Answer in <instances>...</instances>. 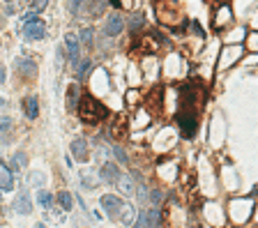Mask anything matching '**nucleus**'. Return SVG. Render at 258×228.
Returning <instances> with one entry per match:
<instances>
[{"label": "nucleus", "mask_w": 258, "mask_h": 228, "mask_svg": "<svg viewBox=\"0 0 258 228\" xmlns=\"http://www.w3.org/2000/svg\"><path fill=\"white\" fill-rule=\"evenodd\" d=\"M14 69H16V74L26 76V79H35L37 76V65L33 60H28V58H16L14 60Z\"/></svg>", "instance_id": "nucleus-7"}, {"label": "nucleus", "mask_w": 258, "mask_h": 228, "mask_svg": "<svg viewBox=\"0 0 258 228\" xmlns=\"http://www.w3.org/2000/svg\"><path fill=\"white\" fill-rule=\"evenodd\" d=\"M231 19H233L231 9H228L226 5H221L217 9V14H214V28H224L226 23H231Z\"/></svg>", "instance_id": "nucleus-14"}, {"label": "nucleus", "mask_w": 258, "mask_h": 228, "mask_svg": "<svg viewBox=\"0 0 258 228\" xmlns=\"http://www.w3.org/2000/svg\"><path fill=\"white\" fill-rule=\"evenodd\" d=\"M49 5V0H33V12H44Z\"/></svg>", "instance_id": "nucleus-29"}, {"label": "nucleus", "mask_w": 258, "mask_h": 228, "mask_svg": "<svg viewBox=\"0 0 258 228\" xmlns=\"http://www.w3.org/2000/svg\"><path fill=\"white\" fill-rule=\"evenodd\" d=\"M102 178H104V182H115L120 178V171L115 164H104L102 166Z\"/></svg>", "instance_id": "nucleus-16"}, {"label": "nucleus", "mask_w": 258, "mask_h": 228, "mask_svg": "<svg viewBox=\"0 0 258 228\" xmlns=\"http://www.w3.org/2000/svg\"><path fill=\"white\" fill-rule=\"evenodd\" d=\"M81 42L86 44L88 48H93V44H95V33H93V28H83L81 30Z\"/></svg>", "instance_id": "nucleus-21"}, {"label": "nucleus", "mask_w": 258, "mask_h": 228, "mask_svg": "<svg viewBox=\"0 0 258 228\" xmlns=\"http://www.w3.org/2000/svg\"><path fill=\"white\" fill-rule=\"evenodd\" d=\"M76 94H79V88L72 86L69 88V92H67V108H69V111L76 106Z\"/></svg>", "instance_id": "nucleus-23"}, {"label": "nucleus", "mask_w": 258, "mask_h": 228, "mask_svg": "<svg viewBox=\"0 0 258 228\" xmlns=\"http://www.w3.org/2000/svg\"><path fill=\"white\" fill-rule=\"evenodd\" d=\"M252 208V201H247V198H242V203L240 201H233L231 203V215H233V219L238 224H242V222H247L249 217L247 215H240V212H245V210H249Z\"/></svg>", "instance_id": "nucleus-8"}, {"label": "nucleus", "mask_w": 258, "mask_h": 228, "mask_svg": "<svg viewBox=\"0 0 258 228\" xmlns=\"http://www.w3.org/2000/svg\"><path fill=\"white\" fill-rule=\"evenodd\" d=\"M143 23H146V14L143 12H134L132 16H129V30H141Z\"/></svg>", "instance_id": "nucleus-19"}, {"label": "nucleus", "mask_w": 258, "mask_h": 228, "mask_svg": "<svg viewBox=\"0 0 258 228\" xmlns=\"http://www.w3.org/2000/svg\"><path fill=\"white\" fill-rule=\"evenodd\" d=\"M120 212H122V217H120V219H122V224H125V226H132L134 219H136V212H134L132 205H122V210H120Z\"/></svg>", "instance_id": "nucleus-20"}, {"label": "nucleus", "mask_w": 258, "mask_h": 228, "mask_svg": "<svg viewBox=\"0 0 258 228\" xmlns=\"http://www.w3.org/2000/svg\"><path fill=\"white\" fill-rule=\"evenodd\" d=\"M127 125H129V122L125 120V115H118L115 122L111 125V136H115V138H125L127 136Z\"/></svg>", "instance_id": "nucleus-13"}, {"label": "nucleus", "mask_w": 258, "mask_h": 228, "mask_svg": "<svg viewBox=\"0 0 258 228\" xmlns=\"http://www.w3.org/2000/svg\"><path fill=\"white\" fill-rule=\"evenodd\" d=\"M2 81H5V67L0 65V83H2Z\"/></svg>", "instance_id": "nucleus-34"}, {"label": "nucleus", "mask_w": 258, "mask_h": 228, "mask_svg": "<svg viewBox=\"0 0 258 228\" xmlns=\"http://www.w3.org/2000/svg\"><path fill=\"white\" fill-rule=\"evenodd\" d=\"M155 228H159V226H155Z\"/></svg>", "instance_id": "nucleus-36"}, {"label": "nucleus", "mask_w": 258, "mask_h": 228, "mask_svg": "<svg viewBox=\"0 0 258 228\" xmlns=\"http://www.w3.org/2000/svg\"><path fill=\"white\" fill-rule=\"evenodd\" d=\"M14 166H16V168L26 166V154H23V152H16V154H14Z\"/></svg>", "instance_id": "nucleus-30"}, {"label": "nucleus", "mask_w": 258, "mask_h": 228, "mask_svg": "<svg viewBox=\"0 0 258 228\" xmlns=\"http://www.w3.org/2000/svg\"><path fill=\"white\" fill-rule=\"evenodd\" d=\"M58 201H60V205H62V210H72L74 201H72V194H69V191H60Z\"/></svg>", "instance_id": "nucleus-22"}, {"label": "nucleus", "mask_w": 258, "mask_h": 228, "mask_svg": "<svg viewBox=\"0 0 258 228\" xmlns=\"http://www.w3.org/2000/svg\"><path fill=\"white\" fill-rule=\"evenodd\" d=\"M30 184H33V187H42V184H44L42 173H30Z\"/></svg>", "instance_id": "nucleus-28"}, {"label": "nucleus", "mask_w": 258, "mask_h": 228, "mask_svg": "<svg viewBox=\"0 0 258 228\" xmlns=\"http://www.w3.org/2000/svg\"><path fill=\"white\" fill-rule=\"evenodd\" d=\"M2 104H7V101H5V99H2V97H0V106H2Z\"/></svg>", "instance_id": "nucleus-35"}, {"label": "nucleus", "mask_w": 258, "mask_h": 228, "mask_svg": "<svg viewBox=\"0 0 258 228\" xmlns=\"http://www.w3.org/2000/svg\"><path fill=\"white\" fill-rule=\"evenodd\" d=\"M235 60V51H231V48H226L224 51V60H221V67H226L228 62H233Z\"/></svg>", "instance_id": "nucleus-26"}, {"label": "nucleus", "mask_w": 258, "mask_h": 228, "mask_svg": "<svg viewBox=\"0 0 258 228\" xmlns=\"http://www.w3.org/2000/svg\"><path fill=\"white\" fill-rule=\"evenodd\" d=\"M141 46L146 48V51H150V53H155V51H157V48H159L153 35H150V37H143V42H141Z\"/></svg>", "instance_id": "nucleus-24"}, {"label": "nucleus", "mask_w": 258, "mask_h": 228, "mask_svg": "<svg viewBox=\"0 0 258 228\" xmlns=\"http://www.w3.org/2000/svg\"><path fill=\"white\" fill-rule=\"evenodd\" d=\"M106 7V0H69L67 9L72 14H88V16H100Z\"/></svg>", "instance_id": "nucleus-4"}, {"label": "nucleus", "mask_w": 258, "mask_h": 228, "mask_svg": "<svg viewBox=\"0 0 258 228\" xmlns=\"http://www.w3.org/2000/svg\"><path fill=\"white\" fill-rule=\"evenodd\" d=\"M178 127L182 132V136L192 138L196 132H199V108H189V106H180L178 113Z\"/></svg>", "instance_id": "nucleus-3"}, {"label": "nucleus", "mask_w": 258, "mask_h": 228, "mask_svg": "<svg viewBox=\"0 0 258 228\" xmlns=\"http://www.w3.org/2000/svg\"><path fill=\"white\" fill-rule=\"evenodd\" d=\"M65 44H67V53H69V60L72 65L79 62V40L74 35H65Z\"/></svg>", "instance_id": "nucleus-11"}, {"label": "nucleus", "mask_w": 258, "mask_h": 228, "mask_svg": "<svg viewBox=\"0 0 258 228\" xmlns=\"http://www.w3.org/2000/svg\"><path fill=\"white\" fill-rule=\"evenodd\" d=\"M79 115H81V120L88 122V125H97V122H102L106 118V108L104 104H100V101L95 99L93 94H88L79 104Z\"/></svg>", "instance_id": "nucleus-2"}, {"label": "nucleus", "mask_w": 258, "mask_h": 228, "mask_svg": "<svg viewBox=\"0 0 258 228\" xmlns=\"http://www.w3.org/2000/svg\"><path fill=\"white\" fill-rule=\"evenodd\" d=\"M113 152H115V157L120 159V164H127V161H129V159H127V152L122 148H113Z\"/></svg>", "instance_id": "nucleus-31"}, {"label": "nucleus", "mask_w": 258, "mask_h": 228, "mask_svg": "<svg viewBox=\"0 0 258 228\" xmlns=\"http://www.w3.org/2000/svg\"><path fill=\"white\" fill-rule=\"evenodd\" d=\"M44 35H47V26H44V21H28L26 26H23V37L30 42L35 40H44Z\"/></svg>", "instance_id": "nucleus-5"}, {"label": "nucleus", "mask_w": 258, "mask_h": 228, "mask_svg": "<svg viewBox=\"0 0 258 228\" xmlns=\"http://www.w3.org/2000/svg\"><path fill=\"white\" fill-rule=\"evenodd\" d=\"M90 67H93V65H90V62H83V65H81V67H79V79H83V76H86L88 74V72H90Z\"/></svg>", "instance_id": "nucleus-32"}, {"label": "nucleus", "mask_w": 258, "mask_h": 228, "mask_svg": "<svg viewBox=\"0 0 258 228\" xmlns=\"http://www.w3.org/2000/svg\"><path fill=\"white\" fill-rule=\"evenodd\" d=\"M14 189V180H12V173L5 164H0V191H12Z\"/></svg>", "instance_id": "nucleus-12"}, {"label": "nucleus", "mask_w": 258, "mask_h": 228, "mask_svg": "<svg viewBox=\"0 0 258 228\" xmlns=\"http://www.w3.org/2000/svg\"><path fill=\"white\" fill-rule=\"evenodd\" d=\"M23 111H26V115L30 120H35L37 113H40V101H37V97H28V99L23 101Z\"/></svg>", "instance_id": "nucleus-15"}, {"label": "nucleus", "mask_w": 258, "mask_h": 228, "mask_svg": "<svg viewBox=\"0 0 258 228\" xmlns=\"http://www.w3.org/2000/svg\"><path fill=\"white\" fill-rule=\"evenodd\" d=\"M37 201H40V205H44V208H51L53 196L49 194V191H40V194H37Z\"/></svg>", "instance_id": "nucleus-25"}, {"label": "nucleus", "mask_w": 258, "mask_h": 228, "mask_svg": "<svg viewBox=\"0 0 258 228\" xmlns=\"http://www.w3.org/2000/svg\"><path fill=\"white\" fill-rule=\"evenodd\" d=\"M247 46L252 48V51H258V33H252V35H249V40H247Z\"/></svg>", "instance_id": "nucleus-27"}, {"label": "nucleus", "mask_w": 258, "mask_h": 228, "mask_svg": "<svg viewBox=\"0 0 258 228\" xmlns=\"http://www.w3.org/2000/svg\"><path fill=\"white\" fill-rule=\"evenodd\" d=\"M115 182H118V189H120V191H122L125 196H132V194H134V180L129 178V175H120Z\"/></svg>", "instance_id": "nucleus-17"}, {"label": "nucleus", "mask_w": 258, "mask_h": 228, "mask_svg": "<svg viewBox=\"0 0 258 228\" xmlns=\"http://www.w3.org/2000/svg\"><path fill=\"white\" fill-rule=\"evenodd\" d=\"M14 208L19 210L21 215H30L33 205H30V201H28V196H26V194H21L19 198H16V203H14Z\"/></svg>", "instance_id": "nucleus-18"}, {"label": "nucleus", "mask_w": 258, "mask_h": 228, "mask_svg": "<svg viewBox=\"0 0 258 228\" xmlns=\"http://www.w3.org/2000/svg\"><path fill=\"white\" fill-rule=\"evenodd\" d=\"M83 184L90 189V187H95V184H97V180H90V175H83Z\"/></svg>", "instance_id": "nucleus-33"}, {"label": "nucleus", "mask_w": 258, "mask_h": 228, "mask_svg": "<svg viewBox=\"0 0 258 228\" xmlns=\"http://www.w3.org/2000/svg\"><path fill=\"white\" fill-rule=\"evenodd\" d=\"M155 12H157L159 23H164L166 28H182L187 23L185 12H182L178 0H157L155 2Z\"/></svg>", "instance_id": "nucleus-1"}, {"label": "nucleus", "mask_w": 258, "mask_h": 228, "mask_svg": "<svg viewBox=\"0 0 258 228\" xmlns=\"http://www.w3.org/2000/svg\"><path fill=\"white\" fill-rule=\"evenodd\" d=\"M125 30V19L120 16L118 12H111L108 14V19H106V26H104V35L106 37H115Z\"/></svg>", "instance_id": "nucleus-6"}, {"label": "nucleus", "mask_w": 258, "mask_h": 228, "mask_svg": "<svg viewBox=\"0 0 258 228\" xmlns=\"http://www.w3.org/2000/svg\"><path fill=\"white\" fill-rule=\"evenodd\" d=\"M72 154L76 161H88V141L86 138H74L72 141Z\"/></svg>", "instance_id": "nucleus-9"}, {"label": "nucleus", "mask_w": 258, "mask_h": 228, "mask_svg": "<svg viewBox=\"0 0 258 228\" xmlns=\"http://www.w3.org/2000/svg\"><path fill=\"white\" fill-rule=\"evenodd\" d=\"M102 208L108 212V215H118L122 210V203H120L118 196H102Z\"/></svg>", "instance_id": "nucleus-10"}]
</instances>
